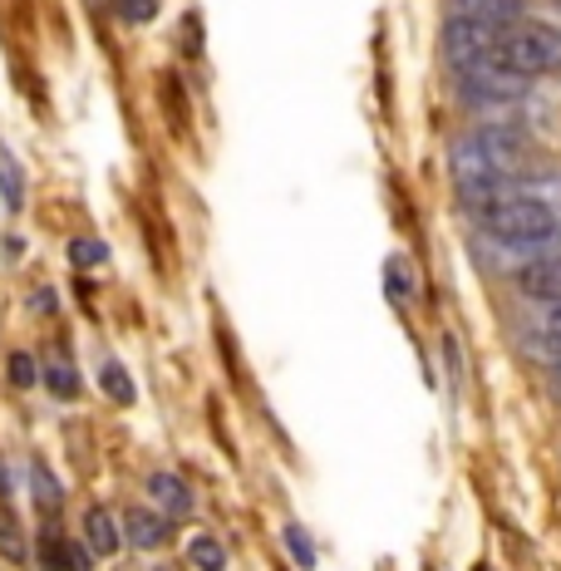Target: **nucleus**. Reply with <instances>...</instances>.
I'll use <instances>...</instances> for the list:
<instances>
[{
  "label": "nucleus",
  "mask_w": 561,
  "mask_h": 571,
  "mask_svg": "<svg viewBox=\"0 0 561 571\" xmlns=\"http://www.w3.org/2000/svg\"><path fill=\"white\" fill-rule=\"evenodd\" d=\"M498 36H502V26H483V20H458V16H449V26H443V60H449L458 74L478 70V64L492 60Z\"/></svg>",
  "instance_id": "4"
},
{
  "label": "nucleus",
  "mask_w": 561,
  "mask_h": 571,
  "mask_svg": "<svg viewBox=\"0 0 561 571\" xmlns=\"http://www.w3.org/2000/svg\"><path fill=\"white\" fill-rule=\"evenodd\" d=\"M532 163H537V148L512 123H483V129L463 133L449 148V173L458 182V192H463V202L512 188L522 173H532Z\"/></svg>",
  "instance_id": "1"
},
{
  "label": "nucleus",
  "mask_w": 561,
  "mask_h": 571,
  "mask_svg": "<svg viewBox=\"0 0 561 571\" xmlns=\"http://www.w3.org/2000/svg\"><path fill=\"white\" fill-rule=\"evenodd\" d=\"M0 493H10V468H6V459H0Z\"/></svg>",
  "instance_id": "23"
},
{
  "label": "nucleus",
  "mask_w": 561,
  "mask_h": 571,
  "mask_svg": "<svg viewBox=\"0 0 561 571\" xmlns=\"http://www.w3.org/2000/svg\"><path fill=\"white\" fill-rule=\"evenodd\" d=\"M188 562L198 567V571H222L227 567V552H222V542H217V537H192L188 542Z\"/></svg>",
  "instance_id": "16"
},
{
  "label": "nucleus",
  "mask_w": 561,
  "mask_h": 571,
  "mask_svg": "<svg viewBox=\"0 0 561 571\" xmlns=\"http://www.w3.org/2000/svg\"><path fill=\"white\" fill-rule=\"evenodd\" d=\"M557 364H561V355H557Z\"/></svg>",
  "instance_id": "24"
},
{
  "label": "nucleus",
  "mask_w": 561,
  "mask_h": 571,
  "mask_svg": "<svg viewBox=\"0 0 561 571\" xmlns=\"http://www.w3.org/2000/svg\"><path fill=\"white\" fill-rule=\"evenodd\" d=\"M109 261V247L99 242V237H79L70 242V267H104Z\"/></svg>",
  "instance_id": "18"
},
{
  "label": "nucleus",
  "mask_w": 561,
  "mask_h": 571,
  "mask_svg": "<svg viewBox=\"0 0 561 571\" xmlns=\"http://www.w3.org/2000/svg\"><path fill=\"white\" fill-rule=\"evenodd\" d=\"M285 547H291V557H295V567L301 571L315 567V542H311V532H305L301 522H285Z\"/></svg>",
  "instance_id": "17"
},
{
  "label": "nucleus",
  "mask_w": 561,
  "mask_h": 571,
  "mask_svg": "<svg viewBox=\"0 0 561 571\" xmlns=\"http://www.w3.org/2000/svg\"><path fill=\"white\" fill-rule=\"evenodd\" d=\"M518 291L547 305H561V251H542L518 271Z\"/></svg>",
  "instance_id": "6"
},
{
  "label": "nucleus",
  "mask_w": 561,
  "mask_h": 571,
  "mask_svg": "<svg viewBox=\"0 0 561 571\" xmlns=\"http://www.w3.org/2000/svg\"><path fill=\"white\" fill-rule=\"evenodd\" d=\"M542 335L557 345V355H561V305H552V315H547V325H542Z\"/></svg>",
  "instance_id": "21"
},
{
  "label": "nucleus",
  "mask_w": 561,
  "mask_h": 571,
  "mask_svg": "<svg viewBox=\"0 0 561 571\" xmlns=\"http://www.w3.org/2000/svg\"><path fill=\"white\" fill-rule=\"evenodd\" d=\"M468 212H473V222L483 227L488 237H498V242H508V247H552L561 237L557 212L547 208L542 198L518 192V188L483 192V198L468 202Z\"/></svg>",
  "instance_id": "2"
},
{
  "label": "nucleus",
  "mask_w": 561,
  "mask_h": 571,
  "mask_svg": "<svg viewBox=\"0 0 561 571\" xmlns=\"http://www.w3.org/2000/svg\"><path fill=\"white\" fill-rule=\"evenodd\" d=\"M113 10H119L129 26H148V20L158 16V0H113Z\"/></svg>",
  "instance_id": "20"
},
{
  "label": "nucleus",
  "mask_w": 561,
  "mask_h": 571,
  "mask_svg": "<svg viewBox=\"0 0 561 571\" xmlns=\"http://www.w3.org/2000/svg\"><path fill=\"white\" fill-rule=\"evenodd\" d=\"M0 198H6L10 212L26 208V168H20V158L6 143H0Z\"/></svg>",
  "instance_id": "10"
},
{
  "label": "nucleus",
  "mask_w": 561,
  "mask_h": 571,
  "mask_svg": "<svg viewBox=\"0 0 561 571\" xmlns=\"http://www.w3.org/2000/svg\"><path fill=\"white\" fill-rule=\"evenodd\" d=\"M168 532H173V522L163 518V512H148V508H133L129 518H123V537H129L139 552H158V547L168 542Z\"/></svg>",
  "instance_id": "9"
},
{
  "label": "nucleus",
  "mask_w": 561,
  "mask_h": 571,
  "mask_svg": "<svg viewBox=\"0 0 561 571\" xmlns=\"http://www.w3.org/2000/svg\"><path fill=\"white\" fill-rule=\"evenodd\" d=\"M488 64L522 79V84H532V79H542V74H557L561 70V30L537 16L512 20V26H502L498 50H492Z\"/></svg>",
  "instance_id": "3"
},
{
  "label": "nucleus",
  "mask_w": 561,
  "mask_h": 571,
  "mask_svg": "<svg viewBox=\"0 0 561 571\" xmlns=\"http://www.w3.org/2000/svg\"><path fill=\"white\" fill-rule=\"evenodd\" d=\"M522 0H449V16L483 20V26H512V20H522Z\"/></svg>",
  "instance_id": "8"
},
{
  "label": "nucleus",
  "mask_w": 561,
  "mask_h": 571,
  "mask_svg": "<svg viewBox=\"0 0 561 571\" xmlns=\"http://www.w3.org/2000/svg\"><path fill=\"white\" fill-rule=\"evenodd\" d=\"M148 498H153V508L163 512L168 522L188 518V512H192V488L182 483L178 473H153V478H148Z\"/></svg>",
  "instance_id": "7"
},
{
  "label": "nucleus",
  "mask_w": 561,
  "mask_h": 571,
  "mask_svg": "<svg viewBox=\"0 0 561 571\" xmlns=\"http://www.w3.org/2000/svg\"><path fill=\"white\" fill-rule=\"evenodd\" d=\"M99 390H104L113 404H133V399H139V390H133V380H129V370H123L119 360H109L104 370H99Z\"/></svg>",
  "instance_id": "14"
},
{
  "label": "nucleus",
  "mask_w": 561,
  "mask_h": 571,
  "mask_svg": "<svg viewBox=\"0 0 561 571\" xmlns=\"http://www.w3.org/2000/svg\"><path fill=\"white\" fill-rule=\"evenodd\" d=\"M84 532H89V552H94V557H113V552H119V528H113V518L104 508H89Z\"/></svg>",
  "instance_id": "11"
},
{
  "label": "nucleus",
  "mask_w": 561,
  "mask_h": 571,
  "mask_svg": "<svg viewBox=\"0 0 561 571\" xmlns=\"http://www.w3.org/2000/svg\"><path fill=\"white\" fill-rule=\"evenodd\" d=\"M30 305H36L40 315H54V291H36L30 295Z\"/></svg>",
  "instance_id": "22"
},
{
  "label": "nucleus",
  "mask_w": 561,
  "mask_h": 571,
  "mask_svg": "<svg viewBox=\"0 0 561 571\" xmlns=\"http://www.w3.org/2000/svg\"><path fill=\"white\" fill-rule=\"evenodd\" d=\"M0 557L16 562V567H26V532H20L16 512H6V508H0Z\"/></svg>",
  "instance_id": "15"
},
{
  "label": "nucleus",
  "mask_w": 561,
  "mask_h": 571,
  "mask_svg": "<svg viewBox=\"0 0 561 571\" xmlns=\"http://www.w3.org/2000/svg\"><path fill=\"white\" fill-rule=\"evenodd\" d=\"M40 380L50 384V394L64 399V404H70V399H79V370H74L70 360H50V364L40 370Z\"/></svg>",
  "instance_id": "12"
},
{
  "label": "nucleus",
  "mask_w": 561,
  "mask_h": 571,
  "mask_svg": "<svg viewBox=\"0 0 561 571\" xmlns=\"http://www.w3.org/2000/svg\"><path fill=\"white\" fill-rule=\"evenodd\" d=\"M36 562L44 571H94V552L84 542H74V537H60L54 528H44L36 542Z\"/></svg>",
  "instance_id": "5"
},
{
  "label": "nucleus",
  "mask_w": 561,
  "mask_h": 571,
  "mask_svg": "<svg viewBox=\"0 0 561 571\" xmlns=\"http://www.w3.org/2000/svg\"><path fill=\"white\" fill-rule=\"evenodd\" d=\"M36 380H40V364H36V355H26V350H16V355H10V384H16V390H36Z\"/></svg>",
  "instance_id": "19"
},
{
  "label": "nucleus",
  "mask_w": 561,
  "mask_h": 571,
  "mask_svg": "<svg viewBox=\"0 0 561 571\" xmlns=\"http://www.w3.org/2000/svg\"><path fill=\"white\" fill-rule=\"evenodd\" d=\"M30 493H36V508H40V512H50V518L60 512V502H64V488L54 483V473H50L44 463L30 468Z\"/></svg>",
  "instance_id": "13"
}]
</instances>
